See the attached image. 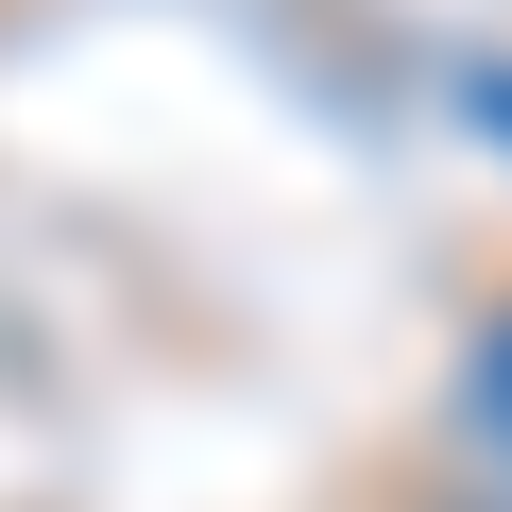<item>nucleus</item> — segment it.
Masks as SVG:
<instances>
[{
    "label": "nucleus",
    "instance_id": "1",
    "mask_svg": "<svg viewBox=\"0 0 512 512\" xmlns=\"http://www.w3.org/2000/svg\"><path fill=\"white\" fill-rule=\"evenodd\" d=\"M461 393H478V444H495V461H512V308H495V325H478V376H461Z\"/></svg>",
    "mask_w": 512,
    "mask_h": 512
}]
</instances>
